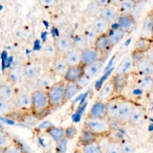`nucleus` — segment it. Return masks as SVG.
I'll use <instances>...</instances> for the list:
<instances>
[{
  "label": "nucleus",
  "mask_w": 153,
  "mask_h": 153,
  "mask_svg": "<svg viewBox=\"0 0 153 153\" xmlns=\"http://www.w3.org/2000/svg\"><path fill=\"white\" fill-rule=\"evenodd\" d=\"M91 25L96 31L98 35L108 33L111 27V25L99 16L92 20Z\"/></svg>",
  "instance_id": "5701e85b"
},
{
  "label": "nucleus",
  "mask_w": 153,
  "mask_h": 153,
  "mask_svg": "<svg viewBox=\"0 0 153 153\" xmlns=\"http://www.w3.org/2000/svg\"><path fill=\"white\" fill-rule=\"evenodd\" d=\"M136 85L142 90L150 91L153 89V78L151 75H139Z\"/></svg>",
  "instance_id": "c85d7f7f"
},
{
  "label": "nucleus",
  "mask_w": 153,
  "mask_h": 153,
  "mask_svg": "<svg viewBox=\"0 0 153 153\" xmlns=\"http://www.w3.org/2000/svg\"><path fill=\"white\" fill-rule=\"evenodd\" d=\"M31 112L36 117L42 116L51 108L46 90L35 88L31 91Z\"/></svg>",
  "instance_id": "f03ea898"
},
{
  "label": "nucleus",
  "mask_w": 153,
  "mask_h": 153,
  "mask_svg": "<svg viewBox=\"0 0 153 153\" xmlns=\"http://www.w3.org/2000/svg\"><path fill=\"white\" fill-rule=\"evenodd\" d=\"M81 51L73 47L66 53H65L63 56L68 66H69L79 64L81 60Z\"/></svg>",
  "instance_id": "bb28decb"
},
{
  "label": "nucleus",
  "mask_w": 153,
  "mask_h": 153,
  "mask_svg": "<svg viewBox=\"0 0 153 153\" xmlns=\"http://www.w3.org/2000/svg\"><path fill=\"white\" fill-rule=\"evenodd\" d=\"M84 75V66L81 64L69 66L63 79L65 81H79Z\"/></svg>",
  "instance_id": "ddd939ff"
},
{
  "label": "nucleus",
  "mask_w": 153,
  "mask_h": 153,
  "mask_svg": "<svg viewBox=\"0 0 153 153\" xmlns=\"http://www.w3.org/2000/svg\"><path fill=\"white\" fill-rule=\"evenodd\" d=\"M78 129L74 125H70L65 128V137L68 140H72L77 134Z\"/></svg>",
  "instance_id": "a18cd8bd"
},
{
  "label": "nucleus",
  "mask_w": 153,
  "mask_h": 153,
  "mask_svg": "<svg viewBox=\"0 0 153 153\" xmlns=\"http://www.w3.org/2000/svg\"><path fill=\"white\" fill-rule=\"evenodd\" d=\"M132 1L136 5V4H138L139 3H141V2H145L146 0H132Z\"/></svg>",
  "instance_id": "5fc2aeb1"
},
{
  "label": "nucleus",
  "mask_w": 153,
  "mask_h": 153,
  "mask_svg": "<svg viewBox=\"0 0 153 153\" xmlns=\"http://www.w3.org/2000/svg\"><path fill=\"white\" fill-rule=\"evenodd\" d=\"M130 74L116 73L111 78L115 93L121 91L127 85Z\"/></svg>",
  "instance_id": "4be33fe9"
},
{
  "label": "nucleus",
  "mask_w": 153,
  "mask_h": 153,
  "mask_svg": "<svg viewBox=\"0 0 153 153\" xmlns=\"http://www.w3.org/2000/svg\"><path fill=\"white\" fill-rule=\"evenodd\" d=\"M136 4L132 0H122L117 8L119 14H133Z\"/></svg>",
  "instance_id": "f704fd0d"
},
{
  "label": "nucleus",
  "mask_w": 153,
  "mask_h": 153,
  "mask_svg": "<svg viewBox=\"0 0 153 153\" xmlns=\"http://www.w3.org/2000/svg\"><path fill=\"white\" fill-rule=\"evenodd\" d=\"M21 146L13 142L3 149V153H24Z\"/></svg>",
  "instance_id": "49530a36"
},
{
  "label": "nucleus",
  "mask_w": 153,
  "mask_h": 153,
  "mask_svg": "<svg viewBox=\"0 0 153 153\" xmlns=\"http://www.w3.org/2000/svg\"><path fill=\"white\" fill-rule=\"evenodd\" d=\"M83 34L87 41L88 46H93L98 34L91 24L87 25L85 27Z\"/></svg>",
  "instance_id": "4c0bfd02"
},
{
  "label": "nucleus",
  "mask_w": 153,
  "mask_h": 153,
  "mask_svg": "<svg viewBox=\"0 0 153 153\" xmlns=\"http://www.w3.org/2000/svg\"><path fill=\"white\" fill-rule=\"evenodd\" d=\"M153 65L145 58L134 66L139 75H151Z\"/></svg>",
  "instance_id": "473e14b6"
},
{
  "label": "nucleus",
  "mask_w": 153,
  "mask_h": 153,
  "mask_svg": "<svg viewBox=\"0 0 153 153\" xmlns=\"http://www.w3.org/2000/svg\"><path fill=\"white\" fill-rule=\"evenodd\" d=\"M56 81V76L52 72L43 71L35 81L36 88L47 91Z\"/></svg>",
  "instance_id": "2eb2a0df"
},
{
  "label": "nucleus",
  "mask_w": 153,
  "mask_h": 153,
  "mask_svg": "<svg viewBox=\"0 0 153 153\" xmlns=\"http://www.w3.org/2000/svg\"><path fill=\"white\" fill-rule=\"evenodd\" d=\"M120 99V97L112 96L106 101V117L111 122L116 121Z\"/></svg>",
  "instance_id": "a211bd4d"
},
{
  "label": "nucleus",
  "mask_w": 153,
  "mask_h": 153,
  "mask_svg": "<svg viewBox=\"0 0 153 153\" xmlns=\"http://www.w3.org/2000/svg\"><path fill=\"white\" fill-rule=\"evenodd\" d=\"M3 50H4V45H3V44L0 41V57H1V56H2Z\"/></svg>",
  "instance_id": "864d4df0"
},
{
  "label": "nucleus",
  "mask_w": 153,
  "mask_h": 153,
  "mask_svg": "<svg viewBox=\"0 0 153 153\" xmlns=\"http://www.w3.org/2000/svg\"><path fill=\"white\" fill-rule=\"evenodd\" d=\"M122 153H134V146L133 142L128 139H123L120 141Z\"/></svg>",
  "instance_id": "37998d69"
},
{
  "label": "nucleus",
  "mask_w": 153,
  "mask_h": 153,
  "mask_svg": "<svg viewBox=\"0 0 153 153\" xmlns=\"http://www.w3.org/2000/svg\"><path fill=\"white\" fill-rule=\"evenodd\" d=\"M103 59L104 57L93 46H88L81 51L80 64L85 66L98 60Z\"/></svg>",
  "instance_id": "1a4fd4ad"
},
{
  "label": "nucleus",
  "mask_w": 153,
  "mask_h": 153,
  "mask_svg": "<svg viewBox=\"0 0 153 153\" xmlns=\"http://www.w3.org/2000/svg\"><path fill=\"white\" fill-rule=\"evenodd\" d=\"M87 118H99L106 117V102L97 99L87 112Z\"/></svg>",
  "instance_id": "dca6fc26"
},
{
  "label": "nucleus",
  "mask_w": 153,
  "mask_h": 153,
  "mask_svg": "<svg viewBox=\"0 0 153 153\" xmlns=\"http://www.w3.org/2000/svg\"><path fill=\"white\" fill-rule=\"evenodd\" d=\"M68 67L69 66L63 55L57 54L52 61L51 72L55 76L63 78Z\"/></svg>",
  "instance_id": "4468645a"
},
{
  "label": "nucleus",
  "mask_w": 153,
  "mask_h": 153,
  "mask_svg": "<svg viewBox=\"0 0 153 153\" xmlns=\"http://www.w3.org/2000/svg\"><path fill=\"white\" fill-rule=\"evenodd\" d=\"M82 88L78 81H65V99L66 103L72 99Z\"/></svg>",
  "instance_id": "aec40b11"
},
{
  "label": "nucleus",
  "mask_w": 153,
  "mask_h": 153,
  "mask_svg": "<svg viewBox=\"0 0 153 153\" xmlns=\"http://www.w3.org/2000/svg\"><path fill=\"white\" fill-rule=\"evenodd\" d=\"M103 63V60H100L87 66H84V77L90 79L94 76L101 69Z\"/></svg>",
  "instance_id": "cd10ccee"
},
{
  "label": "nucleus",
  "mask_w": 153,
  "mask_h": 153,
  "mask_svg": "<svg viewBox=\"0 0 153 153\" xmlns=\"http://www.w3.org/2000/svg\"><path fill=\"white\" fill-rule=\"evenodd\" d=\"M53 42L58 54L63 55L73 47L72 38L67 34L60 35Z\"/></svg>",
  "instance_id": "9d476101"
},
{
  "label": "nucleus",
  "mask_w": 153,
  "mask_h": 153,
  "mask_svg": "<svg viewBox=\"0 0 153 153\" xmlns=\"http://www.w3.org/2000/svg\"><path fill=\"white\" fill-rule=\"evenodd\" d=\"M134 68V65L130 54L126 55L117 68L116 73L130 74Z\"/></svg>",
  "instance_id": "a878e982"
},
{
  "label": "nucleus",
  "mask_w": 153,
  "mask_h": 153,
  "mask_svg": "<svg viewBox=\"0 0 153 153\" xmlns=\"http://www.w3.org/2000/svg\"><path fill=\"white\" fill-rule=\"evenodd\" d=\"M117 27L126 34L133 32L136 25V19L132 14H120L117 19Z\"/></svg>",
  "instance_id": "6e6552de"
},
{
  "label": "nucleus",
  "mask_w": 153,
  "mask_h": 153,
  "mask_svg": "<svg viewBox=\"0 0 153 153\" xmlns=\"http://www.w3.org/2000/svg\"><path fill=\"white\" fill-rule=\"evenodd\" d=\"M24 153H27V152H24Z\"/></svg>",
  "instance_id": "680f3d73"
},
{
  "label": "nucleus",
  "mask_w": 153,
  "mask_h": 153,
  "mask_svg": "<svg viewBox=\"0 0 153 153\" xmlns=\"http://www.w3.org/2000/svg\"><path fill=\"white\" fill-rule=\"evenodd\" d=\"M14 105L16 108L22 111H31V91L27 90L17 91Z\"/></svg>",
  "instance_id": "0eeeda50"
},
{
  "label": "nucleus",
  "mask_w": 153,
  "mask_h": 153,
  "mask_svg": "<svg viewBox=\"0 0 153 153\" xmlns=\"http://www.w3.org/2000/svg\"><path fill=\"white\" fill-rule=\"evenodd\" d=\"M153 47V38L140 36L134 43V49L146 53Z\"/></svg>",
  "instance_id": "393cba45"
},
{
  "label": "nucleus",
  "mask_w": 153,
  "mask_h": 153,
  "mask_svg": "<svg viewBox=\"0 0 153 153\" xmlns=\"http://www.w3.org/2000/svg\"><path fill=\"white\" fill-rule=\"evenodd\" d=\"M83 127L88 129L99 137L108 138L113 128L111 122L106 118H90L85 117Z\"/></svg>",
  "instance_id": "f257e3e1"
},
{
  "label": "nucleus",
  "mask_w": 153,
  "mask_h": 153,
  "mask_svg": "<svg viewBox=\"0 0 153 153\" xmlns=\"http://www.w3.org/2000/svg\"><path fill=\"white\" fill-rule=\"evenodd\" d=\"M0 153H3V149H0Z\"/></svg>",
  "instance_id": "bf43d9fd"
},
{
  "label": "nucleus",
  "mask_w": 153,
  "mask_h": 153,
  "mask_svg": "<svg viewBox=\"0 0 153 153\" xmlns=\"http://www.w3.org/2000/svg\"><path fill=\"white\" fill-rule=\"evenodd\" d=\"M130 54L134 63V66L136 64L140 62L146 58V53L136 50L135 49H133Z\"/></svg>",
  "instance_id": "c03bdc74"
},
{
  "label": "nucleus",
  "mask_w": 153,
  "mask_h": 153,
  "mask_svg": "<svg viewBox=\"0 0 153 153\" xmlns=\"http://www.w3.org/2000/svg\"><path fill=\"white\" fill-rule=\"evenodd\" d=\"M134 105L135 104L131 100L121 98L115 121L120 125L127 124Z\"/></svg>",
  "instance_id": "20e7f679"
},
{
  "label": "nucleus",
  "mask_w": 153,
  "mask_h": 153,
  "mask_svg": "<svg viewBox=\"0 0 153 153\" xmlns=\"http://www.w3.org/2000/svg\"><path fill=\"white\" fill-rule=\"evenodd\" d=\"M99 137L88 129L82 127L79 134L78 139V143L81 146H85L93 142L99 140Z\"/></svg>",
  "instance_id": "412c9836"
},
{
  "label": "nucleus",
  "mask_w": 153,
  "mask_h": 153,
  "mask_svg": "<svg viewBox=\"0 0 153 153\" xmlns=\"http://www.w3.org/2000/svg\"><path fill=\"white\" fill-rule=\"evenodd\" d=\"M16 93V87L9 82H7L0 84V97L5 101L14 104Z\"/></svg>",
  "instance_id": "6ab92c4d"
},
{
  "label": "nucleus",
  "mask_w": 153,
  "mask_h": 153,
  "mask_svg": "<svg viewBox=\"0 0 153 153\" xmlns=\"http://www.w3.org/2000/svg\"><path fill=\"white\" fill-rule=\"evenodd\" d=\"M68 140L64 137L62 139L56 142V153H66L67 150L68 143Z\"/></svg>",
  "instance_id": "de8ad7c7"
},
{
  "label": "nucleus",
  "mask_w": 153,
  "mask_h": 153,
  "mask_svg": "<svg viewBox=\"0 0 153 153\" xmlns=\"http://www.w3.org/2000/svg\"><path fill=\"white\" fill-rule=\"evenodd\" d=\"M93 46L105 57L110 50L113 47L108 33L99 35Z\"/></svg>",
  "instance_id": "9b49d317"
},
{
  "label": "nucleus",
  "mask_w": 153,
  "mask_h": 153,
  "mask_svg": "<svg viewBox=\"0 0 153 153\" xmlns=\"http://www.w3.org/2000/svg\"><path fill=\"white\" fill-rule=\"evenodd\" d=\"M151 76L153 78V67H152V73H151Z\"/></svg>",
  "instance_id": "4d7b16f0"
},
{
  "label": "nucleus",
  "mask_w": 153,
  "mask_h": 153,
  "mask_svg": "<svg viewBox=\"0 0 153 153\" xmlns=\"http://www.w3.org/2000/svg\"><path fill=\"white\" fill-rule=\"evenodd\" d=\"M100 8L94 0H91L85 8V14L87 17L93 19L99 15Z\"/></svg>",
  "instance_id": "e433bc0d"
},
{
  "label": "nucleus",
  "mask_w": 153,
  "mask_h": 153,
  "mask_svg": "<svg viewBox=\"0 0 153 153\" xmlns=\"http://www.w3.org/2000/svg\"><path fill=\"white\" fill-rule=\"evenodd\" d=\"M81 153H103V151L98 140L81 146Z\"/></svg>",
  "instance_id": "58836bf2"
},
{
  "label": "nucleus",
  "mask_w": 153,
  "mask_h": 153,
  "mask_svg": "<svg viewBox=\"0 0 153 153\" xmlns=\"http://www.w3.org/2000/svg\"><path fill=\"white\" fill-rule=\"evenodd\" d=\"M152 38H153V25H152Z\"/></svg>",
  "instance_id": "6e6d98bb"
},
{
  "label": "nucleus",
  "mask_w": 153,
  "mask_h": 153,
  "mask_svg": "<svg viewBox=\"0 0 153 153\" xmlns=\"http://www.w3.org/2000/svg\"><path fill=\"white\" fill-rule=\"evenodd\" d=\"M14 141L11 136L5 130L0 128V149H4Z\"/></svg>",
  "instance_id": "a19ab883"
},
{
  "label": "nucleus",
  "mask_w": 153,
  "mask_h": 153,
  "mask_svg": "<svg viewBox=\"0 0 153 153\" xmlns=\"http://www.w3.org/2000/svg\"><path fill=\"white\" fill-rule=\"evenodd\" d=\"M38 4L44 9H51L54 8L57 2V0H37Z\"/></svg>",
  "instance_id": "09e8293b"
},
{
  "label": "nucleus",
  "mask_w": 153,
  "mask_h": 153,
  "mask_svg": "<svg viewBox=\"0 0 153 153\" xmlns=\"http://www.w3.org/2000/svg\"><path fill=\"white\" fill-rule=\"evenodd\" d=\"M153 25V15L149 12L145 17L141 31V36L152 38V28Z\"/></svg>",
  "instance_id": "72a5a7b5"
},
{
  "label": "nucleus",
  "mask_w": 153,
  "mask_h": 153,
  "mask_svg": "<svg viewBox=\"0 0 153 153\" xmlns=\"http://www.w3.org/2000/svg\"><path fill=\"white\" fill-rule=\"evenodd\" d=\"M122 0H109V4L116 7L117 8L119 7Z\"/></svg>",
  "instance_id": "603ef678"
},
{
  "label": "nucleus",
  "mask_w": 153,
  "mask_h": 153,
  "mask_svg": "<svg viewBox=\"0 0 153 153\" xmlns=\"http://www.w3.org/2000/svg\"><path fill=\"white\" fill-rule=\"evenodd\" d=\"M119 14L118 11L116 7L112 5L108 4L100 8L99 16L111 25L117 22Z\"/></svg>",
  "instance_id": "f3484780"
},
{
  "label": "nucleus",
  "mask_w": 153,
  "mask_h": 153,
  "mask_svg": "<svg viewBox=\"0 0 153 153\" xmlns=\"http://www.w3.org/2000/svg\"><path fill=\"white\" fill-rule=\"evenodd\" d=\"M46 132L55 142L65 137V128L60 126H50L47 128Z\"/></svg>",
  "instance_id": "7c9ffc66"
},
{
  "label": "nucleus",
  "mask_w": 153,
  "mask_h": 153,
  "mask_svg": "<svg viewBox=\"0 0 153 153\" xmlns=\"http://www.w3.org/2000/svg\"><path fill=\"white\" fill-rule=\"evenodd\" d=\"M146 59L153 65V47L146 53Z\"/></svg>",
  "instance_id": "8fccbe9b"
},
{
  "label": "nucleus",
  "mask_w": 153,
  "mask_h": 153,
  "mask_svg": "<svg viewBox=\"0 0 153 153\" xmlns=\"http://www.w3.org/2000/svg\"><path fill=\"white\" fill-rule=\"evenodd\" d=\"M23 70L27 82H35L43 72L41 63L36 61H30L23 65Z\"/></svg>",
  "instance_id": "423d86ee"
},
{
  "label": "nucleus",
  "mask_w": 153,
  "mask_h": 153,
  "mask_svg": "<svg viewBox=\"0 0 153 153\" xmlns=\"http://www.w3.org/2000/svg\"><path fill=\"white\" fill-rule=\"evenodd\" d=\"M65 81L62 79L56 81L47 90L49 103L51 108H57L64 105Z\"/></svg>",
  "instance_id": "7ed1b4c3"
},
{
  "label": "nucleus",
  "mask_w": 153,
  "mask_h": 153,
  "mask_svg": "<svg viewBox=\"0 0 153 153\" xmlns=\"http://www.w3.org/2000/svg\"><path fill=\"white\" fill-rule=\"evenodd\" d=\"M145 117V109L142 106L135 104L130 114L127 124L133 127H138L143 123Z\"/></svg>",
  "instance_id": "f8f14e48"
},
{
  "label": "nucleus",
  "mask_w": 153,
  "mask_h": 153,
  "mask_svg": "<svg viewBox=\"0 0 153 153\" xmlns=\"http://www.w3.org/2000/svg\"><path fill=\"white\" fill-rule=\"evenodd\" d=\"M94 1L100 8L109 4V0H94Z\"/></svg>",
  "instance_id": "3c124183"
},
{
  "label": "nucleus",
  "mask_w": 153,
  "mask_h": 153,
  "mask_svg": "<svg viewBox=\"0 0 153 153\" xmlns=\"http://www.w3.org/2000/svg\"><path fill=\"white\" fill-rule=\"evenodd\" d=\"M7 81L14 87L22 85L27 82L24 75L23 66H15L8 69L6 72Z\"/></svg>",
  "instance_id": "39448f33"
},
{
  "label": "nucleus",
  "mask_w": 153,
  "mask_h": 153,
  "mask_svg": "<svg viewBox=\"0 0 153 153\" xmlns=\"http://www.w3.org/2000/svg\"><path fill=\"white\" fill-rule=\"evenodd\" d=\"M16 108L14 104L9 103L0 97V115H8L13 113Z\"/></svg>",
  "instance_id": "ea45409f"
},
{
  "label": "nucleus",
  "mask_w": 153,
  "mask_h": 153,
  "mask_svg": "<svg viewBox=\"0 0 153 153\" xmlns=\"http://www.w3.org/2000/svg\"><path fill=\"white\" fill-rule=\"evenodd\" d=\"M114 93H115L114 87L113 85L112 79H111L107 82L105 83V84L103 85V87L101 89L99 94V96L97 97V99L106 102L109 99L112 97V94Z\"/></svg>",
  "instance_id": "c756f323"
},
{
  "label": "nucleus",
  "mask_w": 153,
  "mask_h": 153,
  "mask_svg": "<svg viewBox=\"0 0 153 153\" xmlns=\"http://www.w3.org/2000/svg\"><path fill=\"white\" fill-rule=\"evenodd\" d=\"M105 153H122L120 142L109 140L105 147Z\"/></svg>",
  "instance_id": "79ce46f5"
},
{
  "label": "nucleus",
  "mask_w": 153,
  "mask_h": 153,
  "mask_svg": "<svg viewBox=\"0 0 153 153\" xmlns=\"http://www.w3.org/2000/svg\"><path fill=\"white\" fill-rule=\"evenodd\" d=\"M125 34L126 33L118 27L114 28L111 27L108 32V35L112 47L118 44L123 39Z\"/></svg>",
  "instance_id": "2f4dec72"
},
{
  "label": "nucleus",
  "mask_w": 153,
  "mask_h": 153,
  "mask_svg": "<svg viewBox=\"0 0 153 153\" xmlns=\"http://www.w3.org/2000/svg\"><path fill=\"white\" fill-rule=\"evenodd\" d=\"M150 12H151V13H152V15H153V8H152V10H151V11H150Z\"/></svg>",
  "instance_id": "052dcab7"
},
{
  "label": "nucleus",
  "mask_w": 153,
  "mask_h": 153,
  "mask_svg": "<svg viewBox=\"0 0 153 153\" xmlns=\"http://www.w3.org/2000/svg\"><path fill=\"white\" fill-rule=\"evenodd\" d=\"M72 42L73 47L80 51H82L88 47L87 41L83 33H78L74 36L72 38Z\"/></svg>",
  "instance_id": "c9c22d12"
},
{
  "label": "nucleus",
  "mask_w": 153,
  "mask_h": 153,
  "mask_svg": "<svg viewBox=\"0 0 153 153\" xmlns=\"http://www.w3.org/2000/svg\"><path fill=\"white\" fill-rule=\"evenodd\" d=\"M57 54L54 42L48 41L43 45L41 48V55L44 59L52 62Z\"/></svg>",
  "instance_id": "b1692460"
},
{
  "label": "nucleus",
  "mask_w": 153,
  "mask_h": 153,
  "mask_svg": "<svg viewBox=\"0 0 153 153\" xmlns=\"http://www.w3.org/2000/svg\"><path fill=\"white\" fill-rule=\"evenodd\" d=\"M75 153H81V152L80 150H79V151H76Z\"/></svg>",
  "instance_id": "13d9d810"
}]
</instances>
